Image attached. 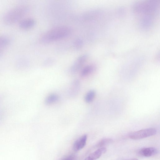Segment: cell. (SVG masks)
I'll use <instances>...</instances> for the list:
<instances>
[{
  "label": "cell",
  "instance_id": "7a4b0ae2",
  "mask_svg": "<svg viewBox=\"0 0 160 160\" xmlns=\"http://www.w3.org/2000/svg\"><path fill=\"white\" fill-rule=\"evenodd\" d=\"M28 7L20 5L11 9L4 15V22L8 25L14 24L19 21L27 13Z\"/></svg>",
  "mask_w": 160,
  "mask_h": 160
},
{
  "label": "cell",
  "instance_id": "ffe728a7",
  "mask_svg": "<svg viewBox=\"0 0 160 160\" xmlns=\"http://www.w3.org/2000/svg\"><path fill=\"white\" fill-rule=\"evenodd\" d=\"M2 53V50H0V55Z\"/></svg>",
  "mask_w": 160,
  "mask_h": 160
},
{
  "label": "cell",
  "instance_id": "ba28073f",
  "mask_svg": "<svg viewBox=\"0 0 160 160\" xmlns=\"http://www.w3.org/2000/svg\"><path fill=\"white\" fill-rule=\"evenodd\" d=\"M36 24L35 20L31 18L23 19L19 23V28L22 29H27L33 27Z\"/></svg>",
  "mask_w": 160,
  "mask_h": 160
},
{
  "label": "cell",
  "instance_id": "5bb4252c",
  "mask_svg": "<svg viewBox=\"0 0 160 160\" xmlns=\"http://www.w3.org/2000/svg\"><path fill=\"white\" fill-rule=\"evenodd\" d=\"M113 141L112 139L110 138H105L100 140L97 144L96 147L101 148L102 146L108 144Z\"/></svg>",
  "mask_w": 160,
  "mask_h": 160
},
{
  "label": "cell",
  "instance_id": "52a82bcc",
  "mask_svg": "<svg viewBox=\"0 0 160 160\" xmlns=\"http://www.w3.org/2000/svg\"><path fill=\"white\" fill-rule=\"evenodd\" d=\"M158 150L154 147L145 148L140 149L139 153L140 155L144 157H150L158 154Z\"/></svg>",
  "mask_w": 160,
  "mask_h": 160
},
{
  "label": "cell",
  "instance_id": "4fadbf2b",
  "mask_svg": "<svg viewBox=\"0 0 160 160\" xmlns=\"http://www.w3.org/2000/svg\"><path fill=\"white\" fill-rule=\"evenodd\" d=\"M96 95L95 91L91 90L88 92L84 97V100L87 103L92 102L94 100Z\"/></svg>",
  "mask_w": 160,
  "mask_h": 160
},
{
  "label": "cell",
  "instance_id": "277c9868",
  "mask_svg": "<svg viewBox=\"0 0 160 160\" xmlns=\"http://www.w3.org/2000/svg\"><path fill=\"white\" fill-rule=\"evenodd\" d=\"M87 54H83L79 57L74 62L69 70L70 73L74 74L77 73L82 67L87 59Z\"/></svg>",
  "mask_w": 160,
  "mask_h": 160
},
{
  "label": "cell",
  "instance_id": "8fae6325",
  "mask_svg": "<svg viewBox=\"0 0 160 160\" xmlns=\"http://www.w3.org/2000/svg\"><path fill=\"white\" fill-rule=\"evenodd\" d=\"M59 96L56 93H52L45 98L44 102L47 105H51L56 102L59 100Z\"/></svg>",
  "mask_w": 160,
  "mask_h": 160
},
{
  "label": "cell",
  "instance_id": "6da1fadb",
  "mask_svg": "<svg viewBox=\"0 0 160 160\" xmlns=\"http://www.w3.org/2000/svg\"><path fill=\"white\" fill-rule=\"evenodd\" d=\"M72 28L67 26L54 28L45 33L41 37L40 41L48 43L58 41L69 36L72 32Z\"/></svg>",
  "mask_w": 160,
  "mask_h": 160
},
{
  "label": "cell",
  "instance_id": "ac0fdd59",
  "mask_svg": "<svg viewBox=\"0 0 160 160\" xmlns=\"http://www.w3.org/2000/svg\"><path fill=\"white\" fill-rule=\"evenodd\" d=\"M84 160H93L91 158L89 157H88L86 158Z\"/></svg>",
  "mask_w": 160,
  "mask_h": 160
},
{
  "label": "cell",
  "instance_id": "e0dca14e",
  "mask_svg": "<svg viewBox=\"0 0 160 160\" xmlns=\"http://www.w3.org/2000/svg\"><path fill=\"white\" fill-rule=\"evenodd\" d=\"M54 62L53 60L52 59H49L46 60L44 63V65L48 66L52 64Z\"/></svg>",
  "mask_w": 160,
  "mask_h": 160
},
{
  "label": "cell",
  "instance_id": "5b68a950",
  "mask_svg": "<svg viewBox=\"0 0 160 160\" xmlns=\"http://www.w3.org/2000/svg\"><path fill=\"white\" fill-rule=\"evenodd\" d=\"M80 89V83L78 80L72 82L68 91V96L71 98L75 97L78 94Z\"/></svg>",
  "mask_w": 160,
  "mask_h": 160
},
{
  "label": "cell",
  "instance_id": "3957f363",
  "mask_svg": "<svg viewBox=\"0 0 160 160\" xmlns=\"http://www.w3.org/2000/svg\"><path fill=\"white\" fill-rule=\"evenodd\" d=\"M157 132L155 128H149L133 132L129 135V137L132 139L138 140L155 135Z\"/></svg>",
  "mask_w": 160,
  "mask_h": 160
},
{
  "label": "cell",
  "instance_id": "d6986e66",
  "mask_svg": "<svg viewBox=\"0 0 160 160\" xmlns=\"http://www.w3.org/2000/svg\"><path fill=\"white\" fill-rule=\"evenodd\" d=\"M127 160H138L137 158H132V159H131Z\"/></svg>",
  "mask_w": 160,
  "mask_h": 160
},
{
  "label": "cell",
  "instance_id": "9c48e42d",
  "mask_svg": "<svg viewBox=\"0 0 160 160\" xmlns=\"http://www.w3.org/2000/svg\"><path fill=\"white\" fill-rule=\"evenodd\" d=\"M95 66L92 64L88 65L84 67L81 70L80 75L82 77L87 76L92 73L95 70Z\"/></svg>",
  "mask_w": 160,
  "mask_h": 160
},
{
  "label": "cell",
  "instance_id": "2e32d148",
  "mask_svg": "<svg viewBox=\"0 0 160 160\" xmlns=\"http://www.w3.org/2000/svg\"><path fill=\"white\" fill-rule=\"evenodd\" d=\"M62 160H76V157L74 155H71L64 158Z\"/></svg>",
  "mask_w": 160,
  "mask_h": 160
},
{
  "label": "cell",
  "instance_id": "7c38bea8",
  "mask_svg": "<svg viewBox=\"0 0 160 160\" xmlns=\"http://www.w3.org/2000/svg\"><path fill=\"white\" fill-rule=\"evenodd\" d=\"M11 42L10 38L4 36H0V50L8 46Z\"/></svg>",
  "mask_w": 160,
  "mask_h": 160
},
{
  "label": "cell",
  "instance_id": "30bf717a",
  "mask_svg": "<svg viewBox=\"0 0 160 160\" xmlns=\"http://www.w3.org/2000/svg\"><path fill=\"white\" fill-rule=\"evenodd\" d=\"M107 149L104 147H101L90 154L88 156L93 160H96L99 158L102 155L106 152Z\"/></svg>",
  "mask_w": 160,
  "mask_h": 160
},
{
  "label": "cell",
  "instance_id": "9a60e30c",
  "mask_svg": "<svg viewBox=\"0 0 160 160\" xmlns=\"http://www.w3.org/2000/svg\"><path fill=\"white\" fill-rule=\"evenodd\" d=\"M83 45V41L82 39L78 38L76 39L74 43V47L76 49L78 50L82 47Z\"/></svg>",
  "mask_w": 160,
  "mask_h": 160
},
{
  "label": "cell",
  "instance_id": "8992f818",
  "mask_svg": "<svg viewBox=\"0 0 160 160\" xmlns=\"http://www.w3.org/2000/svg\"><path fill=\"white\" fill-rule=\"evenodd\" d=\"M87 139V135L84 134L77 139L73 143L72 148L75 152L78 151L85 146Z\"/></svg>",
  "mask_w": 160,
  "mask_h": 160
}]
</instances>
